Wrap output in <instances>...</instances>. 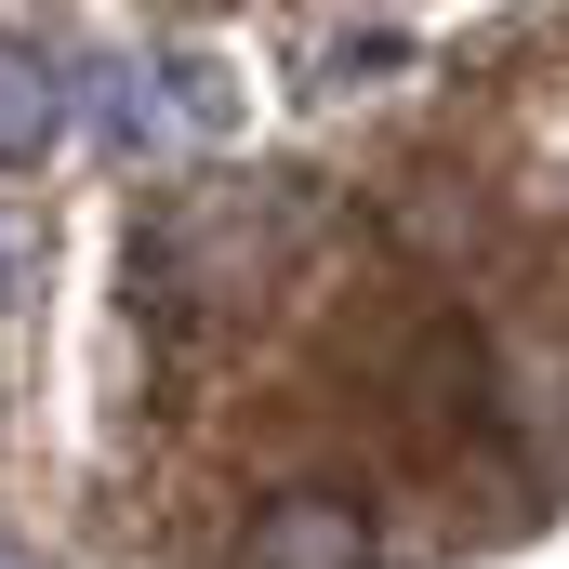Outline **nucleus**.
<instances>
[{"instance_id": "obj_1", "label": "nucleus", "mask_w": 569, "mask_h": 569, "mask_svg": "<svg viewBox=\"0 0 569 569\" xmlns=\"http://www.w3.org/2000/svg\"><path fill=\"white\" fill-rule=\"evenodd\" d=\"M252 569H371V517H358V503H331V490H305V503L266 517Z\"/></svg>"}, {"instance_id": "obj_2", "label": "nucleus", "mask_w": 569, "mask_h": 569, "mask_svg": "<svg viewBox=\"0 0 569 569\" xmlns=\"http://www.w3.org/2000/svg\"><path fill=\"white\" fill-rule=\"evenodd\" d=\"M53 146V67L0 40V159H40Z\"/></svg>"}, {"instance_id": "obj_3", "label": "nucleus", "mask_w": 569, "mask_h": 569, "mask_svg": "<svg viewBox=\"0 0 569 569\" xmlns=\"http://www.w3.org/2000/svg\"><path fill=\"white\" fill-rule=\"evenodd\" d=\"M27 291V212H0V305Z\"/></svg>"}, {"instance_id": "obj_4", "label": "nucleus", "mask_w": 569, "mask_h": 569, "mask_svg": "<svg viewBox=\"0 0 569 569\" xmlns=\"http://www.w3.org/2000/svg\"><path fill=\"white\" fill-rule=\"evenodd\" d=\"M0 569H27V557H13V543H0Z\"/></svg>"}]
</instances>
